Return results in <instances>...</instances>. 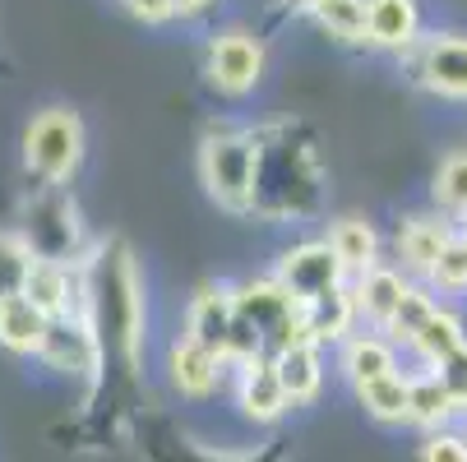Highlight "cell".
Listing matches in <instances>:
<instances>
[{"instance_id": "cell-5", "label": "cell", "mask_w": 467, "mask_h": 462, "mask_svg": "<svg viewBox=\"0 0 467 462\" xmlns=\"http://www.w3.org/2000/svg\"><path fill=\"white\" fill-rule=\"evenodd\" d=\"M343 278H348V269H343L338 254H333L324 241H306V245L287 250V254L278 259V273H274V282H278L296 305H310V301H319V296H328V292H338Z\"/></svg>"}, {"instance_id": "cell-15", "label": "cell", "mask_w": 467, "mask_h": 462, "mask_svg": "<svg viewBox=\"0 0 467 462\" xmlns=\"http://www.w3.org/2000/svg\"><path fill=\"white\" fill-rule=\"evenodd\" d=\"M167 365H171V384L185 393V398H209V393L218 388V379H223V361L204 347H194L190 338H181L171 347Z\"/></svg>"}, {"instance_id": "cell-20", "label": "cell", "mask_w": 467, "mask_h": 462, "mask_svg": "<svg viewBox=\"0 0 467 462\" xmlns=\"http://www.w3.org/2000/svg\"><path fill=\"white\" fill-rule=\"evenodd\" d=\"M333 254H338V263L348 273H366L379 263V236L370 231V222L361 218H343V222H333L328 241H324Z\"/></svg>"}, {"instance_id": "cell-12", "label": "cell", "mask_w": 467, "mask_h": 462, "mask_svg": "<svg viewBox=\"0 0 467 462\" xmlns=\"http://www.w3.org/2000/svg\"><path fill=\"white\" fill-rule=\"evenodd\" d=\"M421 33L417 0H366V42L384 51H408Z\"/></svg>"}, {"instance_id": "cell-32", "label": "cell", "mask_w": 467, "mask_h": 462, "mask_svg": "<svg viewBox=\"0 0 467 462\" xmlns=\"http://www.w3.org/2000/svg\"><path fill=\"white\" fill-rule=\"evenodd\" d=\"M209 5V0H171V19L176 15H194V10H204Z\"/></svg>"}, {"instance_id": "cell-21", "label": "cell", "mask_w": 467, "mask_h": 462, "mask_svg": "<svg viewBox=\"0 0 467 462\" xmlns=\"http://www.w3.org/2000/svg\"><path fill=\"white\" fill-rule=\"evenodd\" d=\"M467 343V334H462V319L453 314V310H440L435 305V314L417 328V334L408 338V347L426 361V365H440V361H449L458 347Z\"/></svg>"}, {"instance_id": "cell-28", "label": "cell", "mask_w": 467, "mask_h": 462, "mask_svg": "<svg viewBox=\"0 0 467 462\" xmlns=\"http://www.w3.org/2000/svg\"><path fill=\"white\" fill-rule=\"evenodd\" d=\"M431 314H435V296H431L426 287H408L403 305H398V310H393V319L384 323V334H393L398 343H408V338L417 334V328H421Z\"/></svg>"}, {"instance_id": "cell-23", "label": "cell", "mask_w": 467, "mask_h": 462, "mask_svg": "<svg viewBox=\"0 0 467 462\" xmlns=\"http://www.w3.org/2000/svg\"><path fill=\"white\" fill-rule=\"evenodd\" d=\"M408 379L412 375H389V379H375V384H361L357 393H361V407L375 416V421H384V426H398V421H408Z\"/></svg>"}, {"instance_id": "cell-25", "label": "cell", "mask_w": 467, "mask_h": 462, "mask_svg": "<svg viewBox=\"0 0 467 462\" xmlns=\"http://www.w3.org/2000/svg\"><path fill=\"white\" fill-rule=\"evenodd\" d=\"M426 278L440 292H467V241H462V231H449V241L440 245V254L426 269Z\"/></svg>"}, {"instance_id": "cell-3", "label": "cell", "mask_w": 467, "mask_h": 462, "mask_svg": "<svg viewBox=\"0 0 467 462\" xmlns=\"http://www.w3.org/2000/svg\"><path fill=\"white\" fill-rule=\"evenodd\" d=\"M24 162L33 176L60 185L84 162V120L70 107H47L24 129Z\"/></svg>"}, {"instance_id": "cell-6", "label": "cell", "mask_w": 467, "mask_h": 462, "mask_svg": "<svg viewBox=\"0 0 467 462\" xmlns=\"http://www.w3.org/2000/svg\"><path fill=\"white\" fill-rule=\"evenodd\" d=\"M209 79H213V88H223L232 98L250 93L264 79V42L241 28L213 37L209 42Z\"/></svg>"}, {"instance_id": "cell-9", "label": "cell", "mask_w": 467, "mask_h": 462, "mask_svg": "<svg viewBox=\"0 0 467 462\" xmlns=\"http://www.w3.org/2000/svg\"><path fill=\"white\" fill-rule=\"evenodd\" d=\"M227 334H232V292L227 287H199V296L185 310V334L181 338L213 352L227 365Z\"/></svg>"}, {"instance_id": "cell-34", "label": "cell", "mask_w": 467, "mask_h": 462, "mask_svg": "<svg viewBox=\"0 0 467 462\" xmlns=\"http://www.w3.org/2000/svg\"><path fill=\"white\" fill-rule=\"evenodd\" d=\"M462 241H467V231H462Z\"/></svg>"}, {"instance_id": "cell-29", "label": "cell", "mask_w": 467, "mask_h": 462, "mask_svg": "<svg viewBox=\"0 0 467 462\" xmlns=\"http://www.w3.org/2000/svg\"><path fill=\"white\" fill-rule=\"evenodd\" d=\"M435 379L453 393V403L467 412V343H462L449 361H440V365H435Z\"/></svg>"}, {"instance_id": "cell-7", "label": "cell", "mask_w": 467, "mask_h": 462, "mask_svg": "<svg viewBox=\"0 0 467 462\" xmlns=\"http://www.w3.org/2000/svg\"><path fill=\"white\" fill-rule=\"evenodd\" d=\"M37 356H42L51 370H65V375H93V370L102 365L98 334L88 328V319H84V314H60V319H47V338H42Z\"/></svg>"}, {"instance_id": "cell-24", "label": "cell", "mask_w": 467, "mask_h": 462, "mask_svg": "<svg viewBox=\"0 0 467 462\" xmlns=\"http://www.w3.org/2000/svg\"><path fill=\"white\" fill-rule=\"evenodd\" d=\"M310 15L328 28V37L366 42V0H319Z\"/></svg>"}, {"instance_id": "cell-16", "label": "cell", "mask_w": 467, "mask_h": 462, "mask_svg": "<svg viewBox=\"0 0 467 462\" xmlns=\"http://www.w3.org/2000/svg\"><path fill=\"white\" fill-rule=\"evenodd\" d=\"M352 323H357V310H352L348 287H338V292H328V296L301 305V334H306L310 343H319V347L348 338V334H352Z\"/></svg>"}, {"instance_id": "cell-33", "label": "cell", "mask_w": 467, "mask_h": 462, "mask_svg": "<svg viewBox=\"0 0 467 462\" xmlns=\"http://www.w3.org/2000/svg\"><path fill=\"white\" fill-rule=\"evenodd\" d=\"M287 5H292V10H315L319 0H287Z\"/></svg>"}, {"instance_id": "cell-26", "label": "cell", "mask_w": 467, "mask_h": 462, "mask_svg": "<svg viewBox=\"0 0 467 462\" xmlns=\"http://www.w3.org/2000/svg\"><path fill=\"white\" fill-rule=\"evenodd\" d=\"M435 204L449 218H467V153H453L435 171Z\"/></svg>"}, {"instance_id": "cell-2", "label": "cell", "mask_w": 467, "mask_h": 462, "mask_svg": "<svg viewBox=\"0 0 467 462\" xmlns=\"http://www.w3.org/2000/svg\"><path fill=\"white\" fill-rule=\"evenodd\" d=\"M254 171H259V139L245 129H213L199 144V180L209 200L227 213L254 209Z\"/></svg>"}, {"instance_id": "cell-4", "label": "cell", "mask_w": 467, "mask_h": 462, "mask_svg": "<svg viewBox=\"0 0 467 462\" xmlns=\"http://www.w3.org/2000/svg\"><path fill=\"white\" fill-rule=\"evenodd\" d=\"M232 310L236 319L259 338V356L274 361L278 352H287L292 343H301V305L269 278V282H245L232 292Z\"/></svg>"}, {"instance_id": "cell-22", "label": "cell", "mask_w": 467, "mask_h": 462, "mask_svg": "<svg viewBox=\"0 0 467 462\" xmlns=\"http://www.w3.org/2000/svg\"><path fill=\"white\" fill-rule=\"evenodd\" d=\"M444 241H449V227L435 222V218H408L403 227H398V254H403V263L412 273L431 269Z\"/></svg>"}, {"instance_id": "cell-31", "label": "cell", "mask_w": 467, "mask_h": 462, "mask_svg": "<svg viewBox=\"0 0 467 462\" xmlns=\"http://www.w3.org/2000/svg\"><path fill=\"white\" fill-rule=\"evenodd\" d=\"M125 5H130V15L144 19V24H162V19H171V0H125Z\"/></svg>"}, {"instance_id": "cell-18", "label": "cell", "mask_w": 467, "mask_h": 462, "mask_svg": "<svg viewBox=\"0 0 467 462\" xmlns=\"http://www.w3.org/2000/svg\"><path fill=\"white\" fill-rule=\"evenodd\" d=\"M47 338V314L33 310L24 296H5L0 301V347L15 356H37Z\"/></svg>"}, {"instance_id": "cell-27", "label": "cell", "mask_w": 467, "mask_h": 462, "mask_svg": "<svg viewBox=\"0 0 467 462\" xmlns=\"http://www.w3.org/2000/svg\"><path fill=\"white\" fill-rule=\"evenodd\" d=\"M28 269H33V254H28V245H24L15 231H0V301L24 292Z\"/></svg>"}, {"instance_id": "cell-1", "label": "cell", "mask_w": 467, "mask_h": 462, "mask_svg": "<svg viewBox=\"0 0 467 462\" xmlns=\"http://www.w3.org/2000/svg\"><path fill=\"white\" fill-rule=\"evenodd\" d=\"M79 296H84V319L98 334L102 356L116 352L125 361H135L140 334H144V292H140V273L125 241H107L98 250L88 278L79 282Z\"/></svg>"}, {"instance_id": "cell-11", "label": "cell", "mask_w": 467, "mask_h": 462, "mask_svg": "<svg viewBox=\"0 0 467 462\" xmlns=\"http://www.w3.org/2000/svg\"><path fill=\"white\" fill-rule=\"evenodd\" d=\"M408 287H412V282L398 273V269H389V263H375V269L357 273V282L348 287V296H352L357 319H370L375 328H384V323L393 319V310L403 305Z\"/></svg>"}, {"instance_id": "cell-19", "label": "cell", "mask_w": 467, "mask_h": 462, "mask_svg": "<svg viewBox=\"0 0 467 462\" xmlns=\"http://www.w3.org/2000/svg\"><path fill=\"white\" fill-rule=\"evenodd\" d=\"M462 407L453 403V393L435 379V370L431 375H417V379H408V421L412 426H426V430H444L453 416H458Z\"/></svg>"}, {"instance_id": "cell-8", "label": "cell", "mask_w": 467, "mask_h": 462, "mask_svg": "<svg viewBox=\"0 0 467 462\" xmlns=\"http://www.w3.org/2000/svg\"><path fill=\"white\" fill-rule=\"evenodd\" d=\"M417 75L431 93L467 102V37H431L417 51Z\"/></svg>"}, {"instance_id": "cell-10", "label": "cell", "mask_w": 467, "mask_h": 462, "mask_svg": "<svg viewBox=\"0 0 467 462\" xmlns=\"http://www.w3.org/2000/svg\"><path fill=\"white\" fill-rule=\"evenodd\" d=\"M33 310H42L47 319H60V314H79L75 296H79V273L70 263H51V259H33V269L24 278V292H19Z\"/></svg>"}, {"instance_id": "cell-13", "label": "cell", "mask_w": 467, "mask_h": 462, "mask_svg": "<svg viewBox=\"0 0 467 462\" xmlns=\"http://www.w3.org/2000/svg\"><path fill=\"white\" fill-rule=\"evenodd\" d=\"M269 365H274V375H278V384H283V393H287V403H292V407H296V403H315V398H319V388H324L319 343L301 338V343H292L287 352H278Z\"/></svg>"}, {"instance_id": "cell-14", "label": "cell", "mask_w": 467, "mask_h": 462, "mask_svg": "<svg viewBox=\"0 0 467 462\" xmlns=\"http://www.w3.org/2000/svg\"><path fill=\"white\" fill-rule=\"evenodd\" d=\"M236 398H241V412H245L250 421H259V426H274V421L287 416V407H292L269 361L241 365V388H236Z\"/></svg>"}, {"instance_id": "cell-30", "label": "cell", "mask_w": 467, "mask_h": 462, "mask_svg": "<svg viewBox=\"0 0 467 462\" xmlns=\"http://www.w3.org/2000/svg\"><path fill=\"white\" fill-rule=\"evenodd\" d=\"M421 462H467V439L453 430H431L421 444Z\"/></svg>"}, {"instance_id": "cell-17", "label": "cell", "mask_w": 467, "mask_h": 462, "mask_svg": "<svg viewBox=\"0 0 467 462\" xmlns=\"http://www.w3.org/2000/svg\"><path fill=\"white\" fill-rule=\"evenodd\" d=\"M343 370L357 388L375 384V379H389V375H398V347L379 334H357V338L343 343Z\"/></svg>"}]
</instances>
